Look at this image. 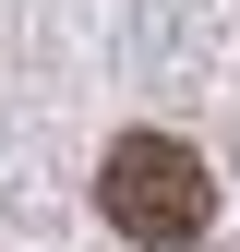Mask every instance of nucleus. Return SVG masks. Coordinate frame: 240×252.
Wrapping results in <instances>:
<instances>
[{
    "mask_svg": "<svg viewBox=\"0 0 240 252\" xmlns=\"http://www.w3.org/2000/svg\"><path fill=\"white\" fill-rule=\"evenodd\" d=\"M96 204L132 252H192L204 216H216V180H204V156L180 132H120L108 168H96Z\"/></svg>",
    "mask_w": 240,
    "mask_h": 252,
    "instance_id": "1",
    "label": "nucleus"
}]
</instances>
